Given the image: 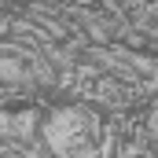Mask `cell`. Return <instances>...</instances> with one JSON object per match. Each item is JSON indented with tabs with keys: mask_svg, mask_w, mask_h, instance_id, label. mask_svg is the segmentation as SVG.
Returning a JSON list of instances; mask_svg holds the SVG:
<instances>
[{
	"mask_svg": "<svg viewBox=\"0 0 158 158\" xmlns=\"http://www.w3.org/2000/svg\"><path fill=\"white\" fill-rule=\"evenodd\" d=\"M48 136H52V147L59 158H99L103 129L88 110L70 107V110L55 114L48 125Z\"/></svg>",
	"mask_w": 158,
	"mask_h": 158,
	"instance_id": "6da1fadb",
	"label": "cell"
}]
</instances>
